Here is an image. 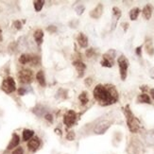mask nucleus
I'll return each mask as SVG.
<instances>
[{
	"mask_svg": "<svg viewBox=\"0 0 154 154\" xmlns=\"http://www.w3.org/2000/svg\"><path fill=\"white\" fill-rule=\"evenodd\" d=\"M94 97L102 106L115 104L118 100V93L116 87L111 84H98L94 89Z\"/></svg>",
	"mask_w": 154,
	"mask_h": 154,
	"instance_id": "nucleus-1",
	"label": "nucleus"
},
{
	"mask_svg": "<svg viewBox=\"0 0 154 154\" xmlns=\"http://www.w3.org/2000/svg\"><path fill=\"white\" fill-rule=\"evenodd\" d=\"M124 112H125V116L127 117V124H128V128L129 130L135 133L140 130V127H141V124H140V121L137 117L134 116V115L131 112V109H130V106L127 105L124 109Z\"/></svg>",
	"mask_w": 154,
	"mask_h": 154,
	"instance_id": "nucleus-2",
	"label": "nucleus"
},
{
	"mask_svg": "<svg viewBox=\"0 0 154 154\" xmlns=\"http://www.w3.org/2000/svg\"><path fill=\"white\" fill-rule=\"evenodd\" d=\"M117 63L119 65V71H120V77L122 80H125L128 75V68H129V61L125 56H120L117 60Z\"/></svg>",
	"mask_w": 154,
	"mask_h": 154,
	"instance_id": "nucleus-3",
	"label": "nucleus"
},
{
	"mask_svg": "<svg viewBox=\"0 0 154 154\" xmlns=\"http://www.w3.org/2000/svg\"><path fill=\"white\" fill-rule=\"evenodd\" d=\"M1 89H2V91H4L7 94H11L12 92H14L16 90V84H15L14 79H13L11 77L6 78L2 82Z\"/></svg>",
	"mask_w": 154,
	"mask_h": 154,
	"instance_id": "nucleus-4",
	"label": "nucleus"
},
{
	"mask_svg": "<svg viewBox=\"0 0 154 154\" xmlns=\"http://www.w3.org/2000/svg\"><path fill=\"white\" fill-rule=\"evenodd\" d=\"M33 72L29 69H23L18 72V79L21 83H30L33 80Z\"/></svg>",
	"mask_w": 154,
	"mask_h": 154,
	"instance_id": "nucleus-5",
	"label": "nucleus"
},
{
	"mask_svg": "<svg viewBox=\"0 0 154 154\" xmlns=\"http://www.w3.org/2000/svg\"><path fill=\"white\" fill-rule=\"evenodd\" d=\"M115 56H116V51L112 49L109 50L103 55L102 61L100 62V63L104 67H112L113 65V63H115Z\"/></svg>",
	"mask_w": 154,
	"mask_h": 154,
	"instance_id": "nucleus-6",
	"label": "nucleus"
},
{
	"mask_svg": "<svg viewBox=\"0 0 154 154\" xmlns=\"http://www.w3.org/2000/svg\"><path fill=\"white\" fill-rule=\"evenodd\" d=\"M77 120V113L73 110H69L63 116V123L67 128H71L74 126Z\"/></svg>",
	"mask_w": 154,
	"mask_h": 154,
	"instance_id": "nucleus-7",
	"label": "nucleus"
},
{
	"mask_svg": "<svg viewBox=\"0 0 154 154\" xmlns=\"http://www.w3.org/2000/svg\"><path fill=\"white\" fill-rule=\"evenodd\" d=\"M112 123L108 121V120H103V121H100L99 123L97 124L95 129H94V131H95V133H97V134H103V133H105L108 131Z\"/></svg>",
	"mask_w": 154,
	"mask_h": 154,
	"instance_id": "nucleus-8",
	"label": "nucleus"
},
{
	"mask_svg": "<svg viewBox=\"0 0 154 154\" xmlns=\"http://www.w3.org/2000/svg\"><path fill=\"white\" fill-rule=\"evenodd\" d=\"M40 145H41L40 139L38 137H34V138H31L28 142V148L30 151L34 152L40 148Z\"/></svg>",
	"mask_w": 154,
	"mask_h": 154,
	"instance_id": "nucleus-9",
	"label": "nucleus"
},
{
	"mask_svg": "<svg viewBox=\"0 0 154 154\" xmlns=\"http://www.w3.org/2000/svg\"><path fill=\"white\" fill-rule=\"evenodd\" d=\"M73 65L75 66L78 73H79V77H82L84 74V71L86 69V65L83 62H82L80 60H76V61L73 62Z\"/></svg>",
	"mask_w": 154,
	"mask_h": 154,
	"instance_id": "nucleus-10",
	"label": "nucleus"
},
{
	"mask_svg": "<svg viewBox=\"0 0 154 154\" xmlns=\"http://www.w3.org/2000/svg\"><path fill=\"white\" fill-rule=\"evenodd\" d=\"M102 12H103V6L102 4H98L96 8L90 12V16L94 19H97L102 15Z\"/></svg>",
	"mask_w": 154,
	"mask_h": 154,
	"instance_id": "nucleus-11",
	"label": "nucleus"
},
{
	"mask_svg": "<svg viewBox=\"0 0 154 154\" xmlns=\"http://www.w3.org/2000/svg\"><path fill=\"white\" fill-rule=\"evenodd\" d=\"M77 42L80 48H87L88 46V38L83 33H79L77 37Z\"/></svg>",
	"mask_w": 154,
	"mask_h": 154,
	"instance_id": "nucleus-12",
	"label": "nucleus"
},
{
	"mask_svg": "<svg viewBox=\"0 0 154 154\" xmlns=\"http://www.w3.org/2000/svg\"><path fill=\"white\" fill-rule=\"evenodd\" d=\"M19 143H20V137H19V135L16 134V133H13L11 142L9 143L8 148H7V149H14V148H16V146H18Z\"/></svg>",
	"mask_w": 154,
	"mask_h": 154,
	"instance_id": "nucleus-13",
	"label": "nucleus"
},
{
	"mask_svg": "<svg viewBox=\"0 0 154 154\" xmlns=\"http://www.w3.org/2000/svg\"><path fill=\"white\" fill-rule=\"evenodd\" d=\"M33 36H34V39H35V41H36V43H37L38 45H42L43 39H44V32H43L42 29H37V30H35L34 35H33Z\"/></svg>",
	"mask_w": 154,
	"mask_h": 154,
	"instance_id": "nucleus-14",
	"label": "nucleus"
},
{
	"mask_svg": "<svg viewBox=\"0 0 154 154\" xmlns=\"http://www.w3.org/2000/svg\"><path fill=\"white\" fill-rule=\"evenodd\" d=\"M151 15H152V7L149 4H148V5H146L143 9V16L146 20H149L150 19Z\"/></svg>",
	"mask_w": 154,
	"mask_h": 154,
	"instance_id": "nucleus-15",
	"label": "nucleus"
},
{
	"mask_svg": "<svg viewBox=\"0 0 154 154\" xmlns=\"http://www.w3.org/2000/svg\"><path fill=\"white\" fill-rule=\"evenodd\" d=\"M36 79H37V82H39V84L45 87L46 82H45V73L44 71H39L37 74H36Z\"/></svg>",
	"mask_w": 154,
	"mask_h": 154,
	"instance_id": "nucleus-16",
	"label": "nucleus"
},
{
	"mask_svg": "<svg viewBox=\"0 0 154 154\" xmlns=\"http://www.w3.org/2000/svg\"><path fill=\"white\" fill-rule=\"evenodd\" d=\"M145 48H146V51L149 55L152 56L154 54V48L152 45V41L151 40H146L145 43Z\"/></svg>",
	"mask_w": 154,
	"mask_h": 154,
	"instance_id": "nucleus-17",
	"label": "nucleus"
},
{
	"mask_svg": "<svg viewBox=\"0 0 154 154\" xmlns=\"http://www.w3.org/2000/svg\"><path fill=\"white\" fill-rule=\"evenodd\" d=\"M33 135H34V131L31 130L26 129L23 131V140L24 141H29V140L33 137Z\"/></svg>",
	"mask_w": 154,
	"mask_h": 154,
	"instance_id": "nucleus-18",
	"label": "nucleus"
},
{
	"mask_svg": "<svg viewBox=\"0 0 154 154\" xmlns=\"http://www.w3.org/2000/svg\"><path fill=\"white\" fill-rule=\"evenodd\" d=\"M138 102L140 103H146V104H150V97H149V95L146 94H142V95H139L137 97Z\"/></svg>",
	"mask_w": 154,
	"mask_h": 154,
	"instance_id": "nucleus-19",
	"label": "nucleus"
},
{
	"mask_svg": "<svg viewBox=\"0 0 154 154\" xmlns=\"http://www.w3.org/2000/svg\"><path fill=\"white\" fill-rule=\"evenodd\" d=\"M79 99L80 103H82V105H86L87 103H88L89 101V98H88V95H87V92H82L80 95L79 96Z\"/></svg>",
	"mask_w": 154,
	"mask_h": 154,
	"instance_id": "nucleus-20",
	"label": "nucleus"
},
{
	"mask_svg": "<svg viewBox=\"0 0 154 154\" xmlns=\"http://www.w3.org/2000/svg\"><path fill=\"white\" fill-rule=\"evenodd\" d=\"M140 13V10L138 8H133L131 11H130V18L132 20V21H134L138 18V15Z\"/></svg>",
	"mask_w": 154,
	"mask_h": 154,
	"instance_id": "nucleus-21",
	"label": "nucleus"
},
{
	"mask_svg": "<svg viewBox=\"0 0 154 154\" xmlns=\"http://www.w3.org/2000/svg\"><path fill=\"white\" fill-rule=\"evenodd\" d=\"M30 61H31V56L29 55V54H22L21 57L19 58V62L21 63H23V64L30 63Z\"/></svg>",
	"mask_w": 154,
	"mask_h": 154,
	"instance_id": "nucleus-22",
	"label": "nucleus"
},
{
	"mask_svg": "<svg viewBox=\"0 0 154 154\" xmlns=\"http://www.w3.org/2000/svg\"><path fill=\"white\" fill-rule=\"evenodd\" d=\"M146 141L149 145H154V132L149 131L146 134Z\"/></svg>",
	"mask_w": 154,
	"mask_h": 154,
	"instance_id": "nucleus-23",
	"label": "nucleus"
},
{
	"mask_svg": "<svg viewBox=\"0 0 154 154\" xmlns=\"http://www.w3.org/2000/svg\"><path fill=\"white\" fill-rule=\"evenodd\" d=\"M121 11H120L117 7H113L112 8V15H113V17H115V19H116V21H117V20L121 17Z\"/></svg>",
	"mask_w": 154,
	"mask_h": 154,
	"instance_id": "nucleus-24",
	"label": "nucleus"
},
{
	"mask_svg": "<svg viewBox=\"0 0 154 154\" xmlns=\"http://www.w3.org/2000/svg\"><path fill=\"white\" fill-rule=\"evenodd\" d=\"M45 1H42V0H37V1H34V8L36 10V11H40L44 7Z\"/></svg>",
	"mask_w": 154,
	"mask_h": 154,
	"instance_id": "nucleus-25",
	"label": "nucleus"
},
{
	"mask_svg": "<svg viewBox=\"0 0 154 154\" xmlns=\"http://www.w3.org/2000/svg\"><path fill=\"white\" fill-rule=\"evenodd\" d=\"M11 154H24V149H23V148H21V146H18V148H16L12 151Z\"/></svg>",
	"mask_w": 154,
	"mask_h": 154,
	"instance_id": "nucleus-26",
	"label": "nucleus"
},
{
	"mask_svg": "<svg viewBox=\"0 0 154 154\" xmlns=\"http://www.w3.org/2000/svg\"><path fill=\"white\" fill-rule=\"evenodd\" d=\"M94 55H95V49H94V48H89V49H87V51H86V56H87V57L91 58V57H93Z\"/></svg>",
	"mask_w": 154,
	"mask_h": 154,
	"instance_id": "nucleus-27",
	"label": "nucleus"
},
{
	"mask_svg": "<svg viewBox=\"0 0 154 154\" xmlns=\"http://www.w3.org/2000/svg\"><path fill=\"white\" fill-rule=\"evenodd\" d=\"M66 138H67V140H69V141H73V140L75 139V133L73 131H69L67 133V135H66Z\"/></svg>",
	"mask_w": 154,
	"mask_h": 154,
	"instance_id": "nucleus-28",
	"label": "nucleus"
},
{
	"mask_svg": "<svg viewBox=\"0 0 154 154\" xmlns=\"http://www.w3.org/2000/svg\"><path fill=\"white\" fill-rule=\"evenodd\" d=\"M76 11H77V13L78 14H82V13L83 12V11H84V7L82 5V6H79L78 8L76 9Z\"/></svg>",
	"mask_w": 154,
	"mask_h": 154,
	"instance_id": "nucleus-29",
	"label": "nucleus"
},
{
	"mask_svg": "<svg viewBox=\"0 0 154 154\" xmlns=\"http://www.w3.org/2000/svg\"><path fill=\"white\" fill-rule=\"evenodd\" d=\"M48 31H49V32H56L57 31V28L55 26H49L48 28Z\"/></svg>",
	"mask_w": 154,
	"mask_h": 154,
	"instance_id": "nucleus-30",
	"label": "nucleus"
},
{
	"mask_svg": "<svg viewBox=\"0 0 154 154\" xmlns=\"http://www.w3.org/2000/svg\"><path fill=\"white\" fill-rule=\"evenodd\" d=\"M45 118L46 120H48V121H49V122H52V121H53V116H52L51 115H49V113H48V115H45Z\"/></svg>",
	"mask_w": 154,
	"mask_h": 154,
	"instance_id": "nucleus-31",
	"label": "nucleus"
},
{
	"mask_svg": "<svg viewBox=\"0 0 154 154\" xmlns=\"http://www.w3.org/2000/svg\"><path fill=\"white\" fill-rule=\"evenodd\" d=\"M14 26H15V28L17 29H20L22 28V25H21V23H20V21H15L14 22Z\"/></svg>",
	"mask_w": 154,
	"mask_h": 154,
	"instance_id": "nucleus-32",
	"label": "nucleus"
},
{
	"mask_svg": "<svg viewBox=\"0 0 154 154\" xmlns=\"http://www.w3.org/2000/svg\"><path fill=\"white\" fill-rule=\"evenodd\" d=\"M135 52H136V54H137L138 56H141V52H142V46H138V48H136V50H135Z\"/></svg>",
	"mask_w": 154,
	"mask_h": 154,
	"instance_id": "nucleus-33",
	"label": "nucleus"
},
{
	"mask_svg": "<svg viewBox=\"0 0 154 154\" xmlns=\"http://www.w3.org/2000/svg\"><path fill=\"white\" fill-rule=\"evenodd\" d=\"M18 93H19V95H20V96H23V95H25L26 90H25L24 88H19V89H18Z\"/></svg>",
	"mask_w": 154,
	"mask_h": 154,
	"instance_id": "nucleus-34",
	"label": "nucleus"
},
{
	"mask_svg": "<svg viewBox=\"0 0 154 154\" xmlns=\"http://www.w3.org/2000/svg\"><path fill=\"white\" fill-rule=\"evenodd\" d=\"M91 83H92V79L89 78V79H85V84H86V85H88V86H89V85H91Z\"/></svg>",
	"mask_w": 154,
	"mask_h": 154,
	"instance_id": "nucleus-35",
	"label": "nucleus"
},
{
	"mask_svg": "<svg viewBox=\"0 0 154 154\" xmlns=\"http://www.w3.org/2000/svg\"><path fill=\"white\" fill-rule=\"evenodd\" d=\"M122 26H123V28H124V30L127 31V29H128V26H129V24L128 23H123Z\"/></svg>",
	"mask_w": 154,
	"mask_h": 154,
	"instance_id": "nucleus-36",
	"label": "nucleus"
},
{
	"mask_svg": "<svg viewBox=\"0 0 154 154\" xmlns=\"http://www.w3.org/2000/svg\"><path fill=\"white\" fill-rule=\"evenodd\" d=\"M150 95H151V97L154 99V89H150Z\"/></svg>",
	"mask_w": 154,
	"mask_h": 154,
	"instance_id": "nucleus-37",
	"label": "nucleus"
},
{
	"mask_svg": "<svg viewBox=\"0 0 154 154\" xmlns=\"http://www.w3.org/2000/svg\"><path fill=\"white\" fill-rule=\"evenodd\" d=\"M3 40V36H2V30H1V29H0V42H1Z\"/></svg>",
	"mask_w": 154,
	"mask_h": 154,
	"instance_id": "nucleus-38",
	"label": "nucleus"
},
{
	"mask_svg": "<svg viewBox=\"0 0 154 154\" xmlns=\"http://www.w3.org/2000/svg\"><path fill=\"white\" fill-rule=\"evenodd\" d=\"M55 131H56L57 133H59V134H60V135H61V134H62V132H61V131H60V130H58V129H56V130H55Z\"/></svg>",
	"mask_w": 154,
	"mask_h": 154,
	"instance_id": "nucleus-39",
	"label": "nucleus"
}]
</instances>
